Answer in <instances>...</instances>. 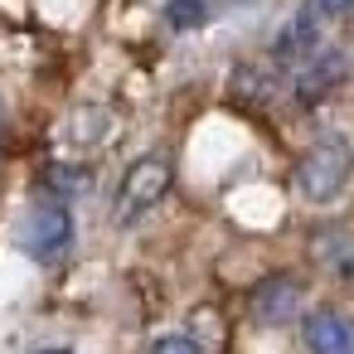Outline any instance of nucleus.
I'll return each instance as SVG.
<instances>
[{"label":"nucleus","instance_id":"obj_10","mask_svg":"<svg viewBox=\"0 0 354 354\" xmlns=\"http://www.w3.org/2000/svg\"><path fill=\"white\" fill-rule=\"evenodd\" d=\"M146 354H204V344H194L189 335H160V339H151Z\"/></svg>","mask_w":354,"mask_h":354},{"label":"nucleus","instance_id":"obj_8","mask_svg":"<svg viewBox=\"0 0 354 354\" xmlns=\"http://www.w3.org/2000/svg\"><path fill=\"white\" fill-rule=\"evenodd\" d=\"M102 136H107V117H102L97 107L78 112V117H73V127H68V141H73V146H97Z\"/></svg>","mask_w":354,"mask_h":354},{"label":"nucleus","instance_id":"obj_6","mask_svg":"<svg viewBox=\"0 0 354 354\" xmlns=\"http://www.w3.org/2000/svg\"><path fill=\"white\" fill-rule=\"evenodd\" d=\"M339 78H344V59H339L335 49H315L310 59H301V73H296V97L310 107V102H320L325 93H335V88H339Z\"/></svg>","mask_w":354,"mask_h":354},{"label":"nucleus","instance_id":"obj_4","mask_svg":"<svg viewBox=\"0 0 354 354\" xmlns=\"http://www.w3.org/2000/svg\"><path fill=\"white\" fill-rule=\"evenodd\" d=\"M301 281L296 277H262L252 291V320L257 325H291L301 315Z\"/></svg>","mask_w":354,"mask_h":354},{"label":"nucleus","instance_id":"obj_12","mask_svg":"<svg viewBox=\"0 0 354 354\" xmlns=\"http://www.w3.org/2000/svg\"><path fill=\"white\" fill-rule=\"evenodd\" d=\"M39 354H73V349H68V344H59V349H39Z\"/></svg>","mask_w":354,"mask_h":354},{"label":"nucleus","instance_id":"obj_7","mask_svg":"<svg viewBox=\"0 0 354 354\" xmlns=\"http://www.w3.org/2000/svg\"><path fill=\"white\" fill-rule=\"evenodd\" d=\"M320 49V35H315V10H301L281 35H277V44H272V59L277 64H301V59H310Z\"/></svg>","mask_w":354,"mask_h":354},{"label":"nucleus","instance_id":"obj_2","mask_svg":"<svg viewBox=\"0 0 354 354\" xmlns=\"http://www.w3.org/2000/svg\"><path fill=\"white\" fill-rule=\"evenodd\" d=\"M170 180H175V160L165 151H146L127 165L122 185H117V199H112V223H141L165 194H170Z\"/></svg>","mask_w":354,"mask_h":354},{"label":"nucleus","instance_id":"obj_3","mask_svg":"<svg viewBox=\"0 0 354 354\" xmlns=\"http://www.w3.org/2000/svg\"><path fill=\"white\" fill-rule=\"evenodd\" d=\"M15 243L25 257L35 262H59L68 248H73V214L64 199H39L25 209L20 228H15Z\"/></svg>","mask_w":354,"mask_h":354},{"label":"nucleus","instance_id":"obj_11","mask_svg":"<svg viewBox=\"0 0 354 354\" xmlns=\"http://www.w3.org/2000/svg\"><path fill=\"white\" fill-rule=\"evenodd\" d=\"M310 10H315V15H349L354 0H310Z\"/></svg>","mask_w":354,"mask_h":354},{"label":"nucleus","instance_id":"obj_5","mask_svg":"<svg viewBox=\"0 0 354 354\" xmlns=\"http://www.w3.org/2000/svg\"><path fill=\"white\" fill-rule=\"evenodd\" d=\"M301 339L310 354H354V320L339 310H310L301 315Z\"/></svg>","mask_w":354,"mask_h":354},{"label":"nucleus","instance_id":"obj_1","mask_svg":"<svg viewBox=\"0 0 354 354\" xmlns=\"http://www.w3.org/2000/svg\"><path fill=\"white\" fill-rule=\"evenodd\" d=\"M349 175H354V146H349L339 131H320V136L306 146L301 165H296V189H301L310 204H330V199L349 185Z\"/></svg>","mask_w":354,"mask_h":354},{"label":"nucleus","instance_id":"obj_9","mask_svg":"<svg viewBox=\"0 0 354 354\" xmlns=\"http://www.w3.org/2000/svg\"><path fill=\"white\" fill-rule=\"evenodd\" d=\"M204 15H209V6H204V0H170V6H165V20H170L175 30L204 25Z\"/></svg>","mask_w":354,"mask_h":354}]
</instances>
